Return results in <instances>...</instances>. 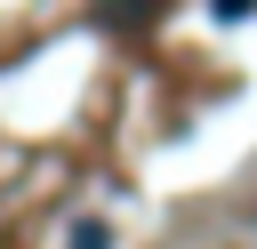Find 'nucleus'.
Segmentation results:
<instances>
[{
    "label": "nucleus",
    "mask_w": 257,
    "mask_h": 249,
    "mask_svg": "<svg viewBox=\"0 0 257 249\" xmlns=\"http://www.w3.org/2000/svg\"><path fill=\"white\" fill-rule=\"evenodd\" d=\"M72 249H112V233H104V225H96V217H88V225H80V233H72Z\"/></svg>",
    "instance_id": "obj_1"
},
{
    "label": "nucleus",
    "mask_w": 257,
    "mask_h": 249,
    "mask_svg": "<svg viewBox=\"0 0 257 249\" xmlns=\"http://www.w3.org/2000/svg\"><path fill=\"white\" fill-rule=\"evenodd\" d=\"M249 8H257V0H217V16H249Z\"/></svg>",
    "instance_id": "obj_2"
}]
</instances>
